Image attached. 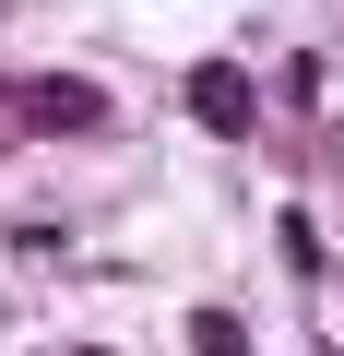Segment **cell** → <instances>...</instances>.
Returning a JSON list of instances; mask_svg holds the SVG:
<instances>
[{
	"label": "cell",
	"instance_id": "cell-1",
	"mask_svg": "<svg viewBox=\"0 0 344 356\" xmlns=\"http://www.w3.org/2000/svg\"><path fill=\"white\" fill-rule=\"evenodd\" d=\"M0 119H24V131H107V83L83 72H24V83H0Z\"/></svg>",
	"mask_w": 344,
	"mask_h": 356
},
{
	"label": "cell",
	"instance_id": "cell-2",
	"mask_svg": "<svg viewBox=\"0 0 344 356\" xmlns=\"http://www.w3.org/2000/svg\"><path fill=\"white\" fill-rule=\"evenodd\" d=\"M190 119L238 143V131H249V72H226V60H214V72H190Z\"/></svg>",
	"mask_w": 344,
	"mask_h": 356
},
{
	"label": "cell",
	"instance_id": "cell-3",
	"mask_svg": "<svg viewBox=\"0 0 344 356\" xmlns=\"http://www.w3.org/2000/svg\"><path fill=\"white\" fill-rule=\"evenodd\" d=\"M190 356H249V332H238L226 309H202V321H190Z\"/></svg>",
	"mask_w": 344,
	"mask_h": 356
}]
</instances>
